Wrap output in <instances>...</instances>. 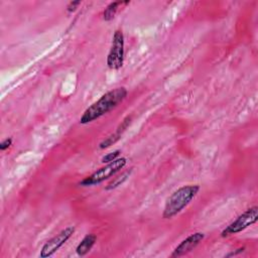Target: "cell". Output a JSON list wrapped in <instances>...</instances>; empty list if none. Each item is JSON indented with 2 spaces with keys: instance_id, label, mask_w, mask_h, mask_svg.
<instances>
[{
  "instance_id": "6da1fadb",
  "label": "cell",
  "mask_w": 258,
  "mask_h": 258,
  "mask_svg": "<svg viewBox=\"0 0 258 258\" xmlns=\"http://www.w3.org/2000/svg\"><path fill=\"white\" fill-rule=\"evenodd\" d=\"M127 96V90L124 87L113 89L104 94L103 96L88 107L80 119L81 124H88L98 118L109 113L123 102Z\"/></svg>"
},
{
  "instance_id": "7a4b0ae2",
  "label": "cell",
  "mask_w": 258,
  "mask_h": 258,
  "mask_svg": "<svg viewBox=\"0 0 258 258\" xmlns=\"http://www.w3.org/2000/svg\"><path fill=\"white\" fill-rule=\"evenodd\" d=\"M200 191V186L188 185L173 192L167 200L162 217L165 219H172L181 213L191 203Z\"/></svg>"
},
{
  "instance_id": "3957f363",
  "label": "cell",
  "mask_w": 258,
  "mask_h": 258,
  "mask_svg": "<svg viewBox=\"0 0 258 258\" xmlns=\"http://www.w3.org/2000/svg\"><path fill=\"white\" fill-rule=\"evenodd\" d=\"M127 164V159L125 157H119L116 160L109 162L107 166L97 170L95 172H93L91 175L87 176L82 182L80 183L81 186L83 187H90L99 185L103 183L104 181L110 179L116 172L121 171Z\"/></svg>"
},
{
  "instance_id": "277c9868",
  "label": "cell",
  "mask_w": 258,
  "mask_h": 258,
  "mask_svg": "<svg viewBox=\"0 0 258 258\" xmlns=\"http://www.w3.org/2000/svg\"><path fill=\"white\" fill-rule=\"evenodd\" d=\"M257 220H258V207L253 206L247 209L244 213H242L232 223L229 224L221 232V236L225 238L230 235L240 233L249 226L255 224Z\"/></svg>"
},
{
  "instance_id": "5b68a950",
  "label": "cell",
  "mask_w": 258,
  "mask_h": 258,
  "mask_svg": "<svg viewBox=\"0 0 258 258\" xmlns=\"http://www.w3.org/2000/svg\"><path fill=\"white\" fill-rule=\"evenodd\" d=\"M124 61V35L121 31H116L112 38V45L107 56V65L111 70H119Z\"/></svg>"
},
{
  "instance_id": "8992f818",
  "label": "cell",
  "mask_w": 258,
  "mask_h": 258,
  "mask_svg": "<svg viewBox=\"0 0 258 258\" xmlns=\"http://www.w3.org/2000/svg\"><path fill=\"white\" fill-rule=\"evenodd\" d=\"M74 232H75L74 227H67L62 231V232L51 238L49 241L45 243L42 250H40V257L47 258L55 254L64 245V244L73 236Z\"/></svg>"
},
{
  "instance_id": "52a82bcc",
  "label": "cell",
  "mask_w": 258,
  "mask_h": 258,
  "mask_svg": "<svg viewBox=\"0 0 258 258\" xmlns=\"http://www.w3.org/2000/svg\"><path fill=\"white\" fill-rule=\"evenodd\" d=\"M204 238H205V234L202 233V232H196L192 235H189V237H187L185 240H183L179 244V245L174 248L171 257H172V258L182 257V256L189 253L199 245L200 242H202V240Z\"/></svg>"
},
{
  "instance_id": "ba28073f",
  "label": "cell",
  "mask_w": 258,
  "mask_h": 258,
  "mask_svg": "<svg viewBox=\"0 0 258 258\" xmlns=\"http://www.w3.org/2000/svg\"><path fill=\"white\" fill-rule=\"evenodd\" d=\"M97 241V237L96 235L94 234H88L86 235L81 242L79 243V245L76 248V252L79 256H85L86 254H88L92 247L95 245V243Z\"/></svg>"
},
{
  "instance_id": "9c48e42d",
  "label": "cell",
  "mask_w": 258,
  "mask_h": 258,
  "mask_svg": "<svg viewBox=\"0 0 258 258\" xmlns=\"http://www.w3.org/2000/svg\"><path fill=\"white\" fill-rule=\"evenodd\" d=\"M130 123V118L127 117L123 122H122V124L119 125V127L117 128L116 132L114 134H111L109 138H107L105 140H103L99 145H100V148L101 149H104V148H107L109 147L110 145H112L113 143H115L120 138H121V134L122 132H124L125 129L127 128V126L129 125Z\"/></svg>"
},
{
  "instance_id": "30bf717a",
  "label": "cell",
  "mask_w": 258,
  "mask_h": 258,
  "mask_svg": "<svg viewBox=\"0 0 258 258\" xmlns=\"http://www.w3.org/2000/svg\"><path fill=\"white\" fill-rule=\"evenodd\" d=\"M128 3H129V1H125V2H123V1L111 2L109 5H108L105 8V10L103 12V19L105 21L112 20L115 17V15H116V12H117L119 6L122 5V4H128Z\"/></svg>"
},
{
  "instance_id": "8fae6325",
  "label": "cell",
  "mask_w": 258,
  "mask_h": 258,
  "mask_svg": "<svg viewBox=\"0 0 258 258\" xmlns=\"http://www.w3.org/2000/svg\"><path fill=\"white\" fill-rule=\"evenodd\" d=\"M130 173H131V170H130V171H127V172H123L121 175H119L118 178H116L114 181H112L109 185H108V186L106 187V189H115V188L121 186L122 184H123V183L129 178Z\"/></svg>"
},
{
  "instance_id": "7c38bea8",
  "label": "cell",
  "mask_w": 258,
  "mask_h": 258,
  "mask_svg": "<svg viewBox=\"0 0 258 258\" xmlns=\"http://www.w3.org/2000/svg\"><path fill=\"white\" fill-rule=\"evenodd\" d=\"M120 151H114L113 153H110V154H107L106 155H104L102 157V162L103 164H109V162H112L114 160H116L117 158H119V155H120Z\"/></svg>"
},
{
  "instance_id": "4fadbf2b",
  "label": "cell",
  "mask_w": 258,
  "mask_h": 258,
  "mask_svg": "<svg viewBox=\"0 0 258 258\" xmlns=\"http://www.w3.org/2000/svg\"><path fill=\"white\" fill-rule=\"evenodd\" d=\"M12 144V139L11 138H6L5 140H3L1 143H0V149L1 151H6L7 148H9Z\"/></svg>"
},
{
  "instance_id": "5bb4252c",
  "label": "cell",
  "mask_w": 258,
  "mask_h": 258,
  "mask_svg": "<svg viewBox=\"0 0 258 258\" xmlns=\"http://www.w3.org/2000/svg\"><path fill=\"white\" fill-rule=\"evenodd\" d=\"M80 4H81V1H72V2H70L69 4H68L67 10L69 11V12H73V11H75L78 8V6Z\"/></svg>"
},
{
  "instance_id": "9a60e30c",
  "label": "cell",
  "mask_w": 258,
  "mask_h": 258,
  "mask_svg": "<svg viewBox=\"0 0 258 258\" xmlns=\"http://www.w3.org/2000/svg\"><path fill=\"white\" fill-rule=\"evenodd\" d=\"M244 249H245L244 247H243V248H239V249H237V251H234V252H232V253H230V254H228L227 256H233V255H236V254H238V253L243 252Z\"/></svg>"
}]
</instances>
